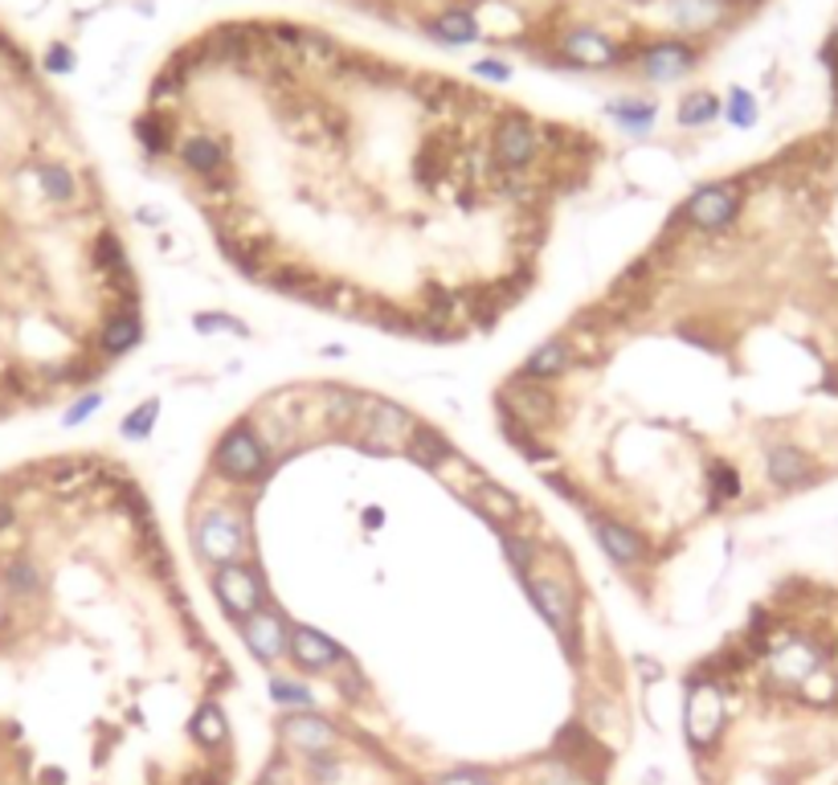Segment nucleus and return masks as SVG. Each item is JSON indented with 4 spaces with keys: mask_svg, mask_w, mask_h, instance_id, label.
Here are the masks:
<instances>
[{
    "mask_svg": "<svg viewBox=\"0 0 838 785\" xmlns=\"http://www.w3.org/2000/svg\"><path fill=\"white\" fill-rule=\"evenodd\" d=\"M242 634H246V646L255 650V659L262 663H275L282 650H287V626H282V618L275 609L250 614V618L242 622Z\"/></svg>",
    "mask_w": 838,
    "mask_h": 785,
    "instance_id": "1a4fd4ad",
    "label": "nucleus"
},
{
    "mask_svg": "<svg viewBox=\"0 0 838 785\" xmlns=\"http://www.w3.org/2000/svg\"><path fill=\"white\" fill-rule=\"evenodd\" d=\"M409 455L418 458L421 467H442L446 458H450V443H446L438 430H430V426H413V434H409Z\"/></svg>",
    "mask_w": 838,
    "mask_h": 785,
    "instance_id": "412c9836",
    "label": "nucleus"
},
{
    "mask_svg": "<svg viewBox=\"0 0 838 785\" xmlns=\"http://www.w3.org/2000/svg\"><path fill=\"white\" fill-rule=\"evenodd\" d=\"M491 152H496V165L503 172H520L536 160L540 152V140H536V127L523 119V115H508L499 119L496 140H491Z\"/></svg>",
    "mask_w": 838,
    "mask_h": 785,
    "instance_id": "0eeeda50",
    "label": "nucleus"
},
{
    "mask_svg": "<svg viewBox=\"0 0 838 785\" xmlns=\"http://www.w3.org/2000/svg\"><path fill=\"white\" fill-rule=\"evenodd\" d=\"M192 324H197V331H204V336H209V331H221V328H233V331H242V336H246L242 324H233V316H221V311H201Z\"/></svg>",
    "mask_w": 838,
    "mask_h": 785,
    "instance_id": "f704fd0d",
    "label": "nucleus"
},
{
    "mask_svg": "<svg viewBox=\"0 0 838 785\" xmlns=\"http://www.w3.org/2000/svg\"><path fill=\"white\" fill-rule=\"evenodd\" d=\"M765 467H769V479H774L777 487H798V483H806L814 475V463L798 446H774Z\"/></svg>",
    "mask_w": 838,
    "mask_h": 785,
    "instance_id": "dca6fc26",
    "label": "nucleus"
},
{
    "mask_svg": "<svg viewBox=\"0 0 838 785\" xmlns=\"http://www.w3.org/2000/svg\"><path fill=\"white\" fill-rule=\"evenodd\" d=\"M9 524H13V507L0 504V528H9Z\"/></svg>",
    "mask_w": 838,
    "mask_h": 785,
    "instance_id": "ea45409f",
    "label": "nucleus"
},
{
    "mask_svg": "<svg viewBox=\"0 0 838 785\" xmlns=\"http://www.w3.org/2000/svg\"><path fill=\"white\" fill-rule=\"evenodd\" d=\"M565 53H569L577 66H589V70H601V66L618 62V50L610 46V38H601L593 29H577L565 38Z\"/></svg>",
    "mask_w": 838,
    "mask_h": 785,
    "instance_id": "4468645a",
    "label": "nucleus"
},
{
    "mask_svg": "<svg viewBox=\"0 0 838 785\" xmlns=\"http://www.w3.org/2000/svg\"><path fill=\"white\" fill-rule=\"evenodd\" d=\"M433 785H491L479 769H458V773H446V777H438Z\"/></svg>",
    "mask_w": 838,
    "mask_h": 785,
    "instance_id": "4c0bfd02",
    "label": "nucleus"
},
{
    "mask_svg": "<svg viewBox=\"0 0 838 785\" xmlns=\"http://www.w3.org/2000/svg\"><path fill=\"white\" fill-rule=\"evenodd\" d=\"M413 426H418V421L409 418L401 406H393V401L360 397V414H356V421H352V434L365 450L385 455V450H397L401 443H409Z\"/></svg>",
    "mask_w": 838,
    "mask_h": 785,
    "instance_id": "f257e3e1",
    "label": "nucleus"
},
{
    "mask_svg": "<svg viewBox=\"0 0 838 785\" xmlns=\"http://www.w3.org/2000/svg\"><path fill=\"white\" fill-rule=\"evenodd\" d=\"M430 38L446 41V46H467V41L479 38V26H475V17L462 13V9H450V13H442L438 21H430Z\"/></svg>",
    "mask_w": 838,
    "mask_h": 785,
    "instance_id": "aec40b11",
    "label": "nucleus"
},
{
    "mask_svg": "<svg viewBox=\"0 0 838 785\" xmlns=\"http://www.w3.org/2000/svg\"><path fill=\"white\" fill-rule=\"evenodd\" d=\"M197 548H201L204 560H213L217 569L221 565H238V557L246 553V524L238 511H226V507H213L197 519Z\"/></svg>",
    "mask_w": 838,
    "mask_h": 785,
    "instance_id": "f03ea898",
    "label": "nucleus"
},
{
    "mask_svg": "<svg viewBox=\"0 0 838 785\" xmlns=\"http://www.w3.org/2000/svg\"><path fill=\"white\" fill-rule=\"evenodd\" d=\"M711 487H716V499H732V495H740V479H737V470L728 467V463H716L711 467Z\"/></svg>",
    "mask_w": 838,
    "mask_h": 785,
    "instance_id": "473e14b6",
    "label": "nucleus"
},
{
    "mask_svg": "<svg viewBox=\"0 0 838 785\" xmlns=\"http://www.w3.org/2000/svg\"><path fill=\"white\" fill-rule=\"evenodd\" d=\"M213 594L226 606L229 618L246 622L250 614L262 609V577L255 569H246V565H221L213 577Z\"/></svg>",
    "mask_w": 838,
    "mask_h": 785,
    "instance_id": "39448f33",
    "label": "nucleus"
},
{
    "mask_svg": "<svg viewBox=\"0 0 838 785\" xmlns=\"http://www.w3.org/2000/svg\"><path fill=\"white\" fill-rule=\"evenodd\" d=\"M610 115L626 127V131H635L638 136V131H650V123H655V102H642V99L610 102Z\"/></svg>",
    "mask_w": 838,
    "mask_h": 785,
    "instance_id": "a878e982",
    "label": "nucleus"
},
{
    "mask_svg": "<svg viewBox=\"0 0 838 785\" xmlns=\"http://www.w3.org/2000/svg\"><path fill=\"white\" fill-rule=\"evenodd\" d=\"M565 368H569V344L552 340V344H540V348L528 356L523 377H557V372H565Z\"/></svg>",
    "mask_w": 838,
    "mask_h": 785,
    "instance_id": "4be33fe9",
    "label": "nucleus"
},
{
    "mask_svg": "<svg viewBox=\"0 0 838 785\" xmlns=\"http://www.w3.org/2000/svg\"><path fill=\"white\" fill-rule=\"evenodd\" d=\"M720 721H725V712H720V696H716V687H708L704 679H691V692H687V712H684V724H687L691 745L708 748L711 741H716V733H720Z\"/></svg>",
    "mask_w": 838,
    "mask_h": 785,
    "instance_id": "6e6552de",
    "label": "nucleus"
},
{
    "mask_svg": "<svg viewBox=\"0 0 838 785\" xmlns=\"http://www.w3.org/2000/svg\"><path fill=\"white\" fill-rule=\"evenodd\" d=\"M143 328H140V316L136 311H123V316H114L107 328H102V352L107 356H123L131 352L136 344H140Z\"/></svg>",
    "mask_w": 838,
    "mask_h": 785,
    "instance_id": "6ab92c4d",
    "label": "nucleus"
},
{
    "mask_svg": "<svg viewBox=\"0 0 838 785\" xmlns=\"http://www.w3.org/2000/svg\"><path fill=\"white\" fill-rule=\"evenodd\" d=\"M740 213V189L732 180H720V185H704V189L691 192V201L684 205V217L696 229H725L732 226V217Z\"/></svg>",
    "mask_w": 838,
    "mask_h": 785,
    "instance_id": "423d86ee",
    "label": "nucleus"
},
{
    "mask_svg": "<svg viewBox=\"0 0 838 785\" xmlns=\"http://www.w3.org/2000/svg\"><path fill=\"white\" fill-rule=\"evenodd\" d=\"M192 736H197V745L204 748H217V745H226V736H229V724H226V712L217 708V704H204L197 716H192Z\"/></svg>",
    "mask_w": 838,
    "mask_h": 785,
    "instance_id": "5701e85b",
    "label": "nucleus"
},
{
    "mask_svg": "<svg viewBox=\"0 0 838 785\" xmlns=\"http://www.w3.org/2000/svg\"><path fill=\"white\" fill-rule=\"evenodd\" d=\"M475 504H479V511H483L496 528H503V524H511V519H520V499L503 491L499 483L479 479V487H475Z\"/></svg>",
    "mask_w": 838,
    "mask_h": 785,
    "instance_id": "a211bd4d",
    "label": "nucleus"
},
{
    "mask_svg": "<svg viewBox=\"0 0 838 785\" xmlns=\"http://www.w3.org/2000/svg\"><path fill=\"white\" fill-rule=\"evenodd\" d=\"M180 160H184L189 172H197V177H204V180H213L217 172L229 165L226 143L213 140V136H192V140L180 148Z\"/></svg>",
    "mask_w": 838,
    "mask_h": 785,
    "instance_id": "2eb2a0df",
    "label": "nucleus"
},
{
    "mask_svg": "<svg viewBox=\"0 0 838 785\" xmlns=\"http://www.w3.org/2000/svg\"><path fill=\"white\" fill-rule=\"evenodd\" d=\"M267 467H270V446L267 438L255 434L250 426L229 430L226 438H221V446H217V470H221L226 479H238V483L262 479Z\"/></svg>",
    "mask_w": 838,
    "mask_h": 785,
    "instance_id": "7ed1b4c3",
    "label": "nucleus"
},
{
    "mask_svg": "<svg viewBox=\"0 0 838 785\" xmlns=\"http://www.w3.org/2000/svg\"><path fill=\"white\" fill-rule=\"evenodd\" d=\"M593 519V536L597 545L606 548L618 565H635V560L647 557V540L635 533V528H626V524H618V519H606V516H589Z\"/></svg>",
    "mask_w": 838,
    "mask_h": 785,
    "instance_id": "9b49d317",
    "label": "nucleus"
},
{
    "mask_svg": "<svg viewBox=\"0 0 838 785\" xmlns=\"http://www.w3.org/2000/svg\"><path fill=\"white\" fill-rule=\"evenodd\" d=\"M728 119L737 127H752L757 123V102H752L749 90H732V99H728Z\"/></svg>",
    "mask_w": 838,
    "mask_h": 785,
    "instance_id": "2f4dec72",
    "label": "nucleus"
},
{
    "mask_svg": "<svg viewBox=\"0 0 838 785\" xmlns=\"http://www.w3.org/2000/svg\"><path fill=\"white\" fill-rule=\"evenodd\" d=\"M136 136L143 140V148H148V152L160 156V152H168V143H172V123H168V119H152V115H148V119H140V123H136Z\"/></svg>",
    "mask_w": 838,
    "mask_h": 785,
    "instance_id": "cd10ccee",
    "label": "nucleus"
},
{
    "mask_svg": "<svg viewBox=\"0 0 838 785\" xmlns=\"http://www.w3.org/2000/svg\"><path fill=\"white\" fill-rule=\"evenodd\" d=\"M508 397L516 401V414L511 418H520L523 426H536V421H548V414H552V397H548L540 385H532V380H511Z\"/></svg>",
    "mask_w": 838,
    "mask_h": 785,
    "instance_id": "f3484780",
    "label": "nucleus"
},
{
    "mask_svg": "<svg viewBox=\"0 0 838 785\" xmlns=\"http://www.w3.org/2000/svg\"><path fill=\"white\" fill-rule=\"evenodd\" d=\"M499 540H503V548H508V557H511V565H516V573H532V565H536V548L528 545V540H516L511 533H503L499 528Z\"/></svg>",
    "mask_w": 838,
    "mask_h": 785,
    "instance_id": "7c9ffc66",
    "label": "nucleus"
},
{
    "mask_svg": "<svg viewBox=\"0 0 838 785\" xmlns=\"http://www.w3.org/2000/svg\"><path fill=\"white\" fill-rule=\"evenodd\" d=\"M4 585H9L17 597H38L41 589H46V582H41V569L29 557H17L13 565L4 569Z\"/></svg>",
    "mask_w": 838,
    "mask_h": 785,
    "instance_id": "393cba45",
    "label": "nucleus"
},
{
    "mask_svg": "<svg viewBox=\"0 0 838 785\" xmlns=\"http://www.w3.org/2000/svg\"><path fill=\"white\" fill-rule=\"evenodd\" d=\"M46 70H50V74H70V70H74L70 46H50V50H46Z\"/></svg>",
    "mask_w": 838,
    "mask_h": 785,
    "instance_id": "c9c22d12",
    "label": "nucleus"
},
{
    "mask_svg": "<svg viewBox=\"0 0 838 785\" xmlns=\"http://www.w3.org/2000/svg\"><path fill=\"white\" fill-rule=\"evenodd\" d=\"M716 115H720V99L711 90H691L679 102V123L684 127H708Z\"/></svg>",
    "mask_w": 838,
    "mask_h": 785,
    "instance_id": "b1692460",
    "label": "nucleus"
},
{
    "mask_svg": "<svg viewBox=\"0 0 838 785\" xmlns=\"http://www.w3.org/2000/svg\"><path fill=\"white\" fill-rule=\"evenodd\" d=\"M282 736H287V745L303 748L311 757H319V753H328V748L336 745V728H331L323 716H311V712L287 716V721H282Z\"/></svg>",
    "mask_w": 838,
    "mask_h": 785,
    "instance_id": "ddd939ff",
    "label": "nucleus"
},
{
    "mask_svg": "<svg viewBox=\"0 0 838 785\" xmlns=\"http://www.w3.org/2000/svg\"><path fill=\"white\" fill-rule=\"evenodd\" d=\"M156 414H160V401H143L140 409H131L128 418H123V426H119V430H123V438H136V443H140V438H148V434H152V426H156Z\"/></svg>",
    "mask_w": 838,
    "mask_h": 785,
    "instance_id": "c756f323",
    "label": "nucleus"
},
{
    "mask_svg": "<svg viewBox=\"0 0 838 785\" xmlns=\"http://www.w3.org/2000/svg\"><path fill=\"white\" fill-rule=\"evenodd\" d=\"M696 66V50L684 46V41H659L642 53V74L655 78V82H675L684 78L687 70Z\"/></svg>",
    "mask_w": 838,
    "mask_h": 785,
    "instance_id": "9d476101",
    "label": "nucleus"
},
{
    "mask_svg": "<svg viewBox=\"0 0 838 785\" xmlns=\"http://www.w3.org/2000/svg\"><path fill=\"white\" fill-rule=\"evenodd\" d=\"M287 643H291V655L299 667H307V672H323V667H331V663H340V646L331 643L328 634L311 630V626H291V634H287Z\"/></svg>",
    "mask_w": 838,
    "mask_h": 785,
    "instance_id": "f8f14e48",
    "label": "nucleus"
},
{
    "mask_svg": "<svg viewBox=\"0 0 838 785\" xmlns=\"http://www.w3.org/2000/svg\"><path fill=\"white\" fill-rule=\"evenodd\" d=\"M270 696H275V704H282V708H311V704H316L311 687L295 684V679H270Z\"/></svg>",
    "mask_w": 838,
    "mask_h": 785,
    "instance_id": "c85d7f7f",
    "label": "nucleus"
},
{
    "mask_svg": "<svg viewBox=\"0 0 838 785\" xmlns=\"http://www.w3.org/2000/svg\"><path fill=\"white\" fill-rule=\"evenodd\" d=\"M258 785H291V765H287L282 757H275V761L267 765V769H262Z\"/></svg>",
    "mask_w": 838,
    "mask_h": 785,
    "instance_id": "e433bc0d",
    "label": "nucleus"
},
{
    "mask_svg": "<svg viewBox=\"0 0 838 785\" xmlns=\"http://www.w3.org/2000/svg\"><path fill=\"white\" fill-rule=\"evenodd\" d=\"M475 74H483V78H491V82H508L511 78V70L503 62H496V58H487V62H475Z\"/></svg>",
    "mask_w": 838,
    "mask_h": 785,
    "instance_id": "58836bf2",
    "label": "nucleus"
},
{
    "mask_svg": "<svg viewBox=\"0 0 838 785\" xmlns=\"http://www.w3.org/2000/svg\"><path fill=\"white\" fill-rule=\"evenodd\" d=\"M523 585H528L536 609L545 614V622L560 634L565 650L572 655V650H577V606H572L569 585L557 582V577H545V573H536V569L523 573Z\"/></svg>",
    "mask_w": 838,
    "mask_h": 785,
    "instance_id": "20e7f679",
    "label": "nucleus"
},
{
    "mask_svg": "<svg viewBox=\"0 0 838 785\" xmlns=\"http://www.w3.org/2000/svg\"><path fill=\"white\" fill-rule=\"evenodd\" d=\"M99 406H102V397H99V392H87V397H78L74 406L66 409L62 426H82V421H87L90 414H94V409H99Z\"/></svg>",
    "mask_w": 838,
    "mask_h": 785,
    "instance_id": "72a5a7b5",
    "label": "nucleus"
},
{
    "mask_svg": "<svg viewBox=\"0 0 838 785\" xmlns=\"http://www.w3.org/2000/svg\"><path fill=\"white\" fill-rule=\"evenodd\" d=\"M38 180H41V192H46L50 201H58V205L74 201V177H70L62 165H41Z\"/></svg>",
    "mask_w": 838,
    "mask_h": 785,
    "instance_id": "bb28decb",
    "label": "nucleus"
}]
</instances>
